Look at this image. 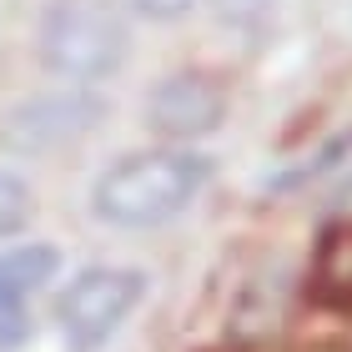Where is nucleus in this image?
Returning <instances> with one entry per match:
<instances>
[{
  "mask_svg": "<svg viewBox=\"0 0 352 352\" xmlns=\"http://www.w3.org/2000/svg\"><path fill=\"white\" fill-rule=\"evenodd\" d=\"M212 162L197 151H141L116 162L91 191L96 217L126 232H151L166 227L201 197Z\"/></svg>",
  "mask_w": 352,
  "mask_h": 352,
  "instance_id": "1",
  "label": "nucleus"
},
{
  "mask_svg": "<svg viewBox=\"0 0 352 352\" xmlns=\"http://www.w3.org/2000/svg\"><path fill=\"white\" fill-rule=\"evenodd\" d=\"M126 21L111 0H56L41 25V56L56 76L101 81L126 60Z\"/></svg>",
  "mask_w": 352,
  "mask_h": 352,
  "instance_id": "2",
  "label": "nucleus"
},
{
  "mask_svg": "<svg viewBox=\"0 0 352 352\" xmlns=\"http://www.w3.org/2000/svg\"><path fill=\"white\" fill-rule=\"evenodd\" d=\"M146 292L136 267H86L66 292L56 297V322L71 352H96L116 332Z\"/></svg>",
  "mask_w": 352,
  "mask_h": 352,
  "instance_id": "3",
  "label": "nucleus"
},
{
  "mask_svg": "<svg viewBox=\"0 0 352 352\" xmlns=\"http://www.w3.org/2000/svg\"><path fill=\"white\" fill-rule=\"evenodd\" d=\"M96 116H101V101L86 91H56V96H36V101L15 106L6 126H0V146L6 151H21V156H36V151H51V146H66V141L86 136Z\"/></svg>",
  "mask_w": 352,
  "mask_h": 352,
  "instance_id": "4",
  "label": "nucleus"
},
{
  "mask_svg": "<svg viewBox=\"0 0 352 352\" xmlns=\"http://www.w3.org/2000/svg\"><path fill=\"white\" fill-rule=\"evenodd\" d=\"M221 111H227V96H221L217 81L206 76H171V81L156 86V96L146 101V121L171 141H191L206 136L221 126Z\"/></svg>",
  "mask_w": 352,
  "mask_h": 352,
  "instance_id": "5",
  "label": "nucleus"
},
{
  "mask_svg": "<svg viewBox=\"0 0 352 352\" xmlns=\"http://www.w3.org/2000/svg\"><path fill=\"white\" fill-rule=\"evenodd\" d=\"M60 257L51 247H10L0 252V347H21L30 338V312L25 302L41 282L56 277Z\"/></svg>",
  "mask_w": 352,
  "mask_h": 352,
  "instance_id": "6",
  "label": "nucleus"
},
{
  "mask_svg": "<svg viewBox=\"0 0 352 352\" xmlns=\"http://www.w3.org/2000/svg\"><path fill=\"white\" fill-rule=\"evenodd\" d=\"M312 287L322 302H352V227H332L317 247Z\"/></svg>",
  "mask_w": 352,
  "mask_h": 352,
  "instance_id": "7",
  "label": "nucleus"
},
{
  "mask_svg": "<svg viewBox=\"0 0 352 352\" xmlns=\"http://www.w3.org/2000/svg\"><path fill=\"white\" fill-rule=\"evenodd\" d=\"M25 217H30V191H25V182H21V176H10V171H0V236L21 232Z\"/></svg>",
  "mask_w": 352,
  "mask_h": 352,
  "instance_id": "8",
  "label": "nucleus"
},
{
  "mask_svg": "<svg viewBox=\"0 0 352 352\" xmlns=\"http://www.w3.org/2000/svg\"><path fill=\"white\" fill-rule=\"evenodd\" d=\"M342 156H352V136H342V141H332L327 151H317L307 166H297V171H282L272 186H302L307 176H322V171H332V166H342Z\"/></svg>",
  "mask_w": 352,
  "mask_h": 352,
  "instance_id": "9",
  "label": "nucleus"
},
{
  "mask_svg": "<svg viewBox=\"0 0 352 352\" xmlns=\"http://www.w3.org/2000/svg\"><path fill=\"white\" fill-rule=\"evenodd\" d=\"M267 10H272V0H217V15L232 21V25H252V21H262Z\"/></svg>",
  "mask_w": 352,
  "mask_h": 352,
  "instance_id": "10",
  "label": "nucleus"
},
{
  "mask_svg": "<svg viewBox=\"0 0 352 352\" xmlns=\"http://www.w3.org/2000/svg\"><path fill=\"white\" fill-rule=\"evenodd\" d=\"M197 0H136L141 15H151V21H176V15H186Z\"/></svg>",
  "mask_w": 352,
  "mask_h": 352,
  "instance_id": "11",
  "label": "nucleus"
}]
</instances>
